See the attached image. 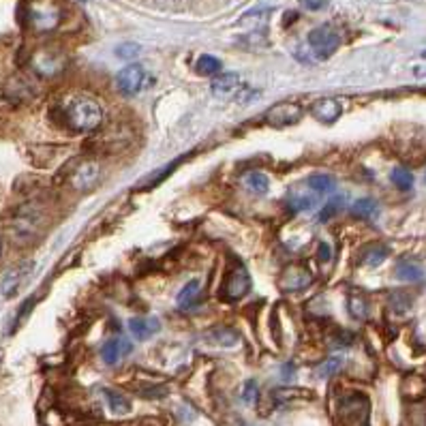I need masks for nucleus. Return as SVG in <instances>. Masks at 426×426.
<instances>
[{"label": "nucleus", "instance_id": "f257e3e1", "mask_svg": "<svg viewBox=\"0 0 426 426\" xmlns=\"http://www.w3.org/2000/svg\"><path fill=\"white\" fill-rule=\"evenodd\" d=\"M65 118L71 131L76 133H93L103 125V110L90 97H73L65 108Z\"/></svg>", "mask_w": 426, "mask_h": 426}, {"label": "nucleus", "instance_id": "f03ea898", "mask_svg": "<svg viewBox=\"0 0 426 426\" xmlns=\"http://www.w3.org/2000/svg\"><path fill=\"white\" fill-rule=\"evenodd\" d=\"M22 16L35 33H52L63 22V9L56 0H28Z\"/></svg>", "mask_w": 426, "mask_h": 426}, {"label": "nucleus", "instance_id": "7ed1b4c3", "mask_svg": "<svg viewBox=\"0 0 426 426\" xmlns=\"http://www.w3.org/2000/svg\"><path fill=\"white\" fill-rule=\"evenodd\" d=\"M368 398L364 394H349L338 402V420L345 426H368Z\"/></svg>", "mask_w": 426, "mask_h": 426}, {"label": "nucleus", "instance_id": "20e7f679", "mask_svg": "<svg viewBox=\"0 0 426 426\" xmlns=\"http://www.w3.org/2000/svg\"><path fill=\"white\" fill-rule=\"evenodd\" d=\"M338 46H341V37L330 26H319L308 33V52L315 61L330 58L338 50Z\"/></svg>", "mask_w": 426, "mask_h": 426}, {"label": "nucleus", "instance_id": "39448f33", "mask_svg": "<svg viewBox=\"0 0 426 426\" xmlns=\"http://www.w3.org/2000/svg\"><path fill=\"white\" fill-rule=\"evenodd\" d=\"M67 67V58L56 50H39L33 56V69L43 78H54L63 73Z\"/></svg>", "mask_w": 426, "mask_h": 426}, {"label": "nucleus", "instance_id": "423d86ee", "mask_svg": "<svg viewBox=\"0 0 426 426\" xmlns=\"http://www.w3.org/2000/svg\"><path fill=\"white\" fill-rule=\"evenodd\" d=\"M146 82V69L142 65H129L116 76V88L125 97H133L144 88Z\"/></svg>", "mask_w": 426, "mask_h": 426}, {"label": "nucleus", "instance_id": "0eeeda50", "mask_svg": "<svg viewBox=\"0 0 426 426\" xmlns=\"http://www.w3.org/2000/svg\"><path fill=\"white\" fill-rule=\"evenodd\" d=\"M304 116V110L298 103H276L266 112V123L270 127H291L300 123Z\"/></svg>", "mask_w": 426, "mask_h": 426}, {"label": "nucleus", "instance_id": "6e6552de", "mask_svg": "<svg viewBox=\"0 0 426 426\" xmlns=\"http://www.w3.org/2000/svg\"><path fill=\"white\" fill-rule=\"evenodd\" d=\"M251 289V274L244 266H234V270L229 272L227 281H225V298L236 302L240 298H244Z\"/></svg>", "mask_w": 426, "mask_h": 426}, {"label": "nucleus", "instance_id": "1a4fd4ad", "mask_svg": "<svg viewBox=\"0 0 426 426\" xmlns=\"http://www.w3.org/2000/svg\"><path fill=\"white\" fill-rule=\"evenodd\" d=\"M313 283V274L302 266H289L281 274V289L283 291H302Z\"/></svg>", "mask_w": 426, "mask_h": 426}, {"label": "nucleus", "instance_id": "9d476101", "mask_svg": "<svg viewBox=\"0 0 426 426\" xmlns=\"http://www.w3.org/2000/svg\"><path fill=\"white\" fill-rule=\"evenodd\" d=\"M99 178H101L99 165H97L95 161H86V163L78 165V170L73 172L71 185H73V189H78V191H88V189H93V187L99 182Z\"/></svg>", "mask_w": 426, "mask_h": 426}, {"label": "nucleus", "instance_id": "9b49d317", "mask_svg": "<svg viewBox=\"0 0 426 426\" xmlns=\"http://www.w3.org/2000/svg\"><path fill=\"white\" fill-rule=\"evenodd\" d=\"M311 114L321 125H334L341 118V114H343V105L336 99H319L311 108Z\"/></svg>", "mask_w": 426, "mask_h": 426}, {"label": "nucleus", "instance_id": "f8f14e48", "mask_svg": "<svg viewBox=\"0 0 426 426\" xmlns=\"http://www.w3.org/2000/svg\"><path fill=\"white\" fill-rule=\"evenodd\" d=\"M129 330L137 341H150L161 330V321L157 317H133L129 321Z\"/></svg>", "mask_w": 426, "mask_h": 426}, {"label": "nucleus", "instance_id": "ddd939ff", "mask_svg": "<svg viewBox=\"0 0 426 426\" xmlns=\"http://www.w3.org/2000/svg\"><path fill=\"white\" fill-rule=\"evenodd\" d=\"M131 353V343L129 341H123V338H112L108 341L103 347H101V358L105 364H116L123 355Z\"/></svg>", "mask_w": 426, "mask_h": 426}, {"label": "nucleus", "instance_id": "4468645a", "mask_svg": "<svg viewBox=\"0 0 426 426\" xmlns=\"http://www.w3.org/2000/svg\"><path fill=\"white\" fill-rule=\"evenodd\" d=\"M238 86H240V78L236 73H225L212 82V93L217 97H229L238 90Z\"/></svg>", "mask_w": 426, "mask_h": 426}, {"label": "nucleus", "instance_id": "2eb2a0df", "mask_svg": "<svg viewBox=\"0 0 426 426\" xmlns=\"http://www.w3.org/2000/svg\"><path fill=\"white\" fill-rule=\"evenodd\" d=\"M396 276H398L400 281H407V283H420V281H424V270H422V266H417L415 261L402 259V261H398V266H396Z\"/></svg>", "mask_w": 426, "mask_h": 426}, {"label": "nucleus", "instance_id": "dca6fc26", "mask_svg": "<svg viewBox=\"0 0 426 426\" xmlns=\"http://www.w3.org/2000/svg\"><path fill=\"white\" fill-rule=\"evenodd\" d=\"M351 214H353L355 219L370 221V219H375V217L379 214V206H377L375 199H370V197H362V199L353 202V206H351Z\"/></svg>", "mask_w": 426, "mask_h": 426}, {"label": "nucleus", "instance_id": "f3484780", "mask_svg": "<svg viewBox=\"0 0 426 426\" xmlns=\"http://www.w3.org/2000/svg\"><path fill=\"white\" fill-rule=\"evenodd\" d=\"M28 270H31V264L20 266V268H14V270L5 276V281H3V293H5L7 298H11V296L18 291V287L22 285V279L26 276Z\"/></svg>", "mask_w": 426, "mask_h": 426}, {"label": "nucleus", "instance_id": "a211bd4d", "mask_svg": "<svg viewBox=\"0 0 426 426\" xmlns=\"http://www.w3.org/2000/svg\"><path fill=\"white\" fill-rule=\"evenodd\" d=\"M221 69H223L221 61H219L217 56H210V54L199 56L197 63H195V71H197L199 76H204V78H214V76L221 73Z\"/></svg>", "mask_w": 426, "mask_h": 426}, {"label": "nucleus", "instance_id": "6ab92c4d", "mask_svg": "<svg viewBox=\"0 0 426 426\" xmlns=\"http://www.w3.org/2000/svg\"><path fill=\"white\" fill-rule=\"evenodd\" d=\"M388 255H390V249H388V246H383V244H370V246H366L364 253H362V264L375 268V266L383 264V261L388 259Z\"/></svg>", "mask_w": 426, "mask_h": 426}, {"label": "nucleus", "instance_id": "aec40b11", "mask_svg": "<svg viewBox=\"0 0 426 426\" xmlns=\"http://www.w3.org/2000/svg\"><path fill=\"white\" fill-rule=\"evenodd\" d=\"M199 291H202L199 281H189L178 293V306L180 308H193V304L199 300Z\"/></svg>", "mask_w": 426, "mask_h": 426}, {"label": "nucleus", "instance_id": "412c9836", "mask_svg": "<svg viewBox=\"0 0 426 426\" xmlns=\"http://www.w3.org/2000/svg\"><path fill=\"white\" fill-rule=\"evenodd\" d=\"M103 394H105V398H108V405H110L112 413L125 415V413L131 411V402H129V398H127L125 394H120V392H116V390H103Z\"/></svg>", "mask_w": 426, "mask_h": 426}, {"label": "nucleus", "instance_id": "4be33fe9", "mask_svg": "<svg viewBox=\"0 0 426 426\" xmlns=\"http://www.w3.org/2000/svg\"><path fill=\"white\" fill-rule=\"evenodd\" d=\"M347 308H349V313H351L353 319L362 321L368 315V300L362 293H351L349 300H347Z\"/></svg>", "mask_w": 426, "mask_h": 426}, {"label": "nucleus", "instance_id": "5701e85b", "mask_svg": "<svg viewBox=\"0 0 426 426\" xmlns=\"http://www.w3.org/2000/svg\"><path fill=\"white\" fill-rule=\"evenodd\" d=\"M308 187L319 193V195H326V193H332L336 189V180L328 174H315L308 178Z\"/></svg>", "mask_w": 426, "mask_h": 426}, {"label": "nucleus", "instance_id": "b1692460", "mask_svg": "<svg viewBox=\"0 0 426 426\" xmlns=\"http://www.w3.org/2000/svg\"><path fill=\"white\" fill-rule=\"evenodd\" d=\"M182 163V157L178 159V161H172V163H167L163 170H159V172H152L144 182H140V189H152V187H157V182H161V180H165L167 178V174H172L178 165Z\"/></svg>", "mask_w": 426, "mask_h": 426}, {"label": "nucleus", "instance_id": "393cba45", "mask_svg": "<svg viewBox=\"0 0 426 426\" xmlns=\"http://www.w3.org/2000/svg\"><path fill=\"white\" fill-rule=\"evenodd\" d=\"M317 204V197L315 195H308V193H291L289 197V208L293 212H306V210H313Z\"/></svg>", "mask_w": 426, "mask_h": 426}, {"label": "nucleus", "instance_id": "a878e982", "mask_svg": "<svg viewBox=\"0 0 426 426\" xmlns=\"http://www.w3.org/2000/svg\"><path fill=\"white\" fill-rule=\"evenodd\" d=\"M246 187L257 195H266L270 189V180L264 172H251V174H246Z\"/></svg>", "mask_w": 426, "mask_h": 426}, {"label": "nucleus", "instance_id": "bb28decb", "mask_svg": "<svg viewBox=\"0 0 426 426\" xmlns=\"http://www.w3.org/2000/svg\"><path fill=\"white\" fill-rule=\"evenodd\" d=\"M390 180L398 191H411V187H413V176L405 167H394L390 174Z\"/></svg>", "mask_w": 426, "mask_h": 426}, {"label": "nucleus", "instance_id": "cd10ccee", "mask_svg": "<svg viewBox=\"0 0 426 426\" xmlns=\"http://www.w3.org/2000/svg\"><path fill=\"white\" fill-rule=\"evenodd\" d=\"M212 338L221 345V347H234L240 341V334L232 328H217L212 332Z\"/></svg>", "mask_w": 426, "mask_h": 426}, {"label": "nucleus", "instance_id": "c85d7f7f", "mask_svg": "<svg viewBox=\"0 0 426 426\" xmlns=\"http://www.w3.org/2000/svg\"><path fill=\"white\" fill-rule=\"evenodd\" d=\"M142 48L137 43H123L116 48V56L118 58H125V61H133L135 56H140Z\"/></svg>", "mask_w": 426, "mask_h": 426}, {"label": "nucleus", "instance_id": "c756f323", "mask_svg": "<svg viewBox=\"0 0 426 426\" xmlns=\"http://www.w3.org/2000/svg\"><path fill=\"white\" fill-rule=\"evenodd\" d=\"M345 206V199L341 197V195H336V197H332V202L330 204H326V208H323V212L319 214L321 217V221H328L330 217H334L341 208Z\"/></svg>", "mask_w": 426, "mask_h": 426}, {"label": "nucleus", "instance_id": "7c9ffc66", "mask_svg": "<svg viewBox=\"0 0 426 426\" xmlns=\"http://www.w3.org/2000/svg\"><path fill=\"white\" fill-rule=\"evenodd\" d=\"M257 398H259V388H257V383H255V381H246L244 388H242V400H244L246 405H255Z\"/></svg>", "mask_w": 426, "mask_h": 426}, {"label": "nucleus", "instance_id": "2f4dec72", "mask_svg": "<svg viewBox=\"0 0 426 426\" xmlns=\"http://www.w3.org/2000/svg\"><path fill=\"white\" fill-rule=\"evenodd\" d=\"M338 368H341V360H338V358H332V360H328V362L321 364L319 375H321V377H330V375H334Z\"/></svg>", "mask_w": 426, "mask_h": 426}, {"label": "nucleus", "instance_id": "473e14b6", "mask_svg": "<svg viewBox=\"0 0 426 426\" xmlns=\"http://www.w3.org/2000/svg\"><path fill=\"white\" fill-rule=\"evenodd\" d=\"M392 304H394V308H396L398 313H405V311H409V306H411V300L407 298V293H394V298H392Z\"/></svg>", "mask_w": 426, "mask_h": 426}, {"label": "nucleus", "instance_id": "72a5a7b5", "mask_svg": "<svg viewBox=\"0 0 426 426\" xmlns=\"http://www.w3.org/2000/svg\"><path fill=\"white\" fill-rule=\"evenodd\" d=\"M300 5L308 11H321L330 5V0H300Z\"/></svg>", "mask_w": 426, "mask_h": 426}, {"label": "nucleus", "instance_id": "f704fd0d", "mask_svg": "<svg viewBox=\"0 0 426 426\" xmlns=\"http://www.w3.org/2000/svg\"><path fill=\"white\" fill-rule=\"evenodd\" d=\"M317 255H319V261H330V257H332L330 244L321 242V244H319V251H317Z\"/></svg>", "mask_w": 426, "mask_h": 426}, {"label": "nucleus", "instance_id": "c9c22d12", "mask_svg": "<svg viewBox=\"0 0 426 426\" xmlns=\"http://www.w3.org/2000/svg\"><path fill=\"white\" fill-rule=\"evenodd\" d=\"M291 373H293V364H285V366H283V377H285V379H289V377H291Z\"/></svg>", "mask_w": 426, "mask_h": 426}, {"label": "nucleus", "instance_id": "e433bc0d", "mask_svg": "<svg viewBox=\"0 0 426 426\" xmlns=\"http://www.w3.org/2000/svg\"><path fill=\"white\" fill-rule=\"evenodd\" d=\"M0 253H3V240H0Z\"/></svg>", "mask_w": 426, "mask_h": 426}, {"label": "nucleus", "instance_id": "4c0bfd02", "mask_svg": "<svg viewBox=\"0 0 426 426\" xmlns=\"http://www.w3.org/2000/svg\"><path fill=\"white\" fill-rule=\"evenodd\" d=\"M422 58H426V52H424V54H422Z\"/></svg>", "mask_w": 426, "mask_h": 426}]
</instances>
